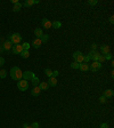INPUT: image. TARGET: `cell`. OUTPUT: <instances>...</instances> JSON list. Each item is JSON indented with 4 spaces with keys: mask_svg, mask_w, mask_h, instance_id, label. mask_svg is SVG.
<instances>
[{
    "mask_svg": "<svg viewBox=\"0 0 114 128\" xmlns=\"http://www.w3.org/2000/svg\"><path fill=\"white\" fill-rule=\"evenodd\" d=\"M34 4H39V0H26L24 4H22V6H24V7H31Z\"/></svg>",
    "mask_w": 114,
    "mask_h": 128,
    "instance_id": "8fae6325",
    "label": "cell"
},
{
    "mask_svg": "<svg viewBox=\"0 0 114 128\" xmlns=\"http://www.w3.org/2000/svg\"><path fill=\"white\" fill-rule=\"evenodd\" d=\"M31 126H32V128H39V127H40L38 122H33V124L31 125Z\"/></svg>",
    "mask_w": 114,
    "mask_h": 128,
    "instance_id": "836d02e7",
    "label": "cell"
},
{
    "mask_svg": "<svg viewBox=\"0 0 114 128\" xmlns=\"http://www.w3.org/2000/svg\"><path fill=\"white\" fill-rule=\"evenodd\" d=\"M58 74H59V72H58V71H53V75H51V77L56 78V77H57Z\"/></svg>",
    "mask_w": 114,
    "mask_h": 128,
    "instance_id": "d590c367",
    "label": "cell"
},
{
    "mask_svg": "<svg viewBox=\"0 0 114 128\" xmlns=\"http://www.w3.org/2000/svg\"><path fill=\"white\" fill-rule=\"evenodd\" d=\"M34 34H35V37L38 38V39H40V38L43 36V31H42V29H40V27H37V29L34 30Z\"/></svg>",
    "mask_w": 114,
    "mask_h": 128,
    "instance_id": "5bb4252c",
    "label": "cell"
},
{
    "mask_svg": "<svg viewBox=\"0 0 114 128\" xmlns=\"http://www.w3.org/2000/svg\"><path fill=\"white\" fill-rule=\"evenodd\" d=\"M99 69H102V64L99 62H92V63L89 65V70L92 72H97Z\"/></svg>",
    "mask_w": 114,
    "mask_h": 128,
    "instance_id": "5b68a950",
    "label": "cell"
},
{
    "mask_svg": "<svg viewBox=\"0 0 114 128\" xmlns=\"http://www.w3.org/2000/svg\"><path fill=\"white\" fill-rule=\"evenodd\" d=\"M9 73H10L11 79L16 80V81H19V80H22V78H23V72L18 66H14V68H11Z\"/></svg>",
    "mask_w": 114,
    "mask_h": 128,
    "instance_id": "6da1fadb",
    "label": "cell"
},
{
    "mask_svg": "<svg viewBox=\"0 0 114 128\" xmlns=\"http://www.w3.org/2000/svg\"><path fill=\"white\" fill-rule=\"evenodd\" d=\"M42 45V41L40 40V39H38V38H35V39H33V41H32V47H34V48H40Z\"/></svg>",
    "mask_w": 114,
    "mask_h": 128,
    "instance_id": "30bf717a",
    "label": "cell"
},
{
    "mask_svg": "<svg viewBox=\"0 0 114 128\" xmlns=\"http://www.w3.org/2000/svg\"><path fill=\"white\" fill-rule=\"evenodd\" d=\"M114 17H113V16H111V17H110V23H112V24H113V23H114Z\"/></svg>",
    "mask_w": 114,
    "mask_h": 128,
    "instance_id": "f35d334b",
    "label": "cell"
},
{
    "mask_svg": "<svg viewBox=\"0 0 114 128\" xmlns=\"http://www.w3.org/2000/svg\"><path fill=\"white\" fill-rule=\"evenodd\" d=\"M31 81H32V85H33V87L39 86V83H40V80H39L38 77H34V78H32V79H31Z\"/></svg>",
    "mask_w": 114,
    "mask_h": 128,
    "instance_id": "ffe728a7",
    "label": "cell"
},
{
    "mask_svg": "<svg viewBox=\"0 0 114 128\" xmlns=\"http://www.w3.org/2000/svg\"><path fill=\"white\" fill-rule=\"evenodd\" d=\"M100 128H108V125H107L106 122H104V124L100 125Z\"/></svg>",
    "mask_w": 114,
    "mask_h": 128,
    "instance_id": "8d00e7d4",
    "label": "cell"
},
{
    "mask_svg": "<svg viewBox=\"0 0 114 128\" xmlns=\"http://www.w3.org/2000/svg\"><path fill=\"white\" fill-rule=\"evenodd\" d=\"M45 73H46V75H47V77H51V75H53V71H51V70H50V69H46L45 70Z\"/></svg>",
    "mask_w": 114,
    "mask_h": 128,
    "instance_id": "d4e9b609",
    "label": "cell"
},
{
    "mask_svg": "<svg viewBox=\"0 0 114 128\" xmlns=\"http://www.w3.org/2000/svg\"><path fill=\"white\" fill-rule=\"evenodd\" d=\"M41 24H42V27H43V29H50V27H53V22H50L48 18H42Z\"/></svg>",
    "mask_w": 114,
    "mask_h": 128,
    "instance_id": "ba28073f",
    "label": "cell"
},
{
    "mask_svg": "<svg viewBox=\"0 0 114 128\" xmlns=\"http://www.w3.org/2000/svg\"><path fill=\"white\" fill-rule=\"evenodd\" d=\"M48 85L51 87H55L57 85V79L56 78H54V77H50L49 80H48Z\"/></svg>",
    "mask_w": 114,
    "mask_h": 128,
    "instance_id": "ac0fdd59",
    "label": "cell"
},
{
    "mask_svg": "<svg viewBox=\"0 0 114 128\" xmlns=\"http://www.w3.org/2000/svg\"><path fill=\"white\" fill-rule=\"evenodd\" d=\"M23 128H32V126H29V125H26V124H25Z\"/></svg>",
    "mask_w": 114,
    "mask_h": 128,
    "instance_id": "ab89813d",
    "label": "cell"
},
{
    "mask_svg": "<svg viewBox=\"0 0 114 128\" xmlns=\"http://www.w3.org/2000/svg\"><path fill=\"white\" fill-rule=\"evenodd\" d=\"M104 61H105V57H104V55H100V56H99V58H98V62L102 64Z\"/></svg>",
    "mask_w": 114,
    "mask_h": 128,
    "instance_id": "d6a6232c",
    "label": "cell"
},
{
    "mask_svg": "<svg viewBox=\"0 0 114 128\" xmlns=\"http://www.w3.org/2000/svg\"><path fill=\"white\" fill-rule=\"evenodd\" d=\"M6 75H7V71L6 70H0V79L1 78H6Z\"/></svg>",
    "mask_w": 114,
    "mask_h": 128,
    "instance_id": "484cf974",
    "label": "cell"
},
{
    "mask_svg": "<svg viewBox=\"0 0 114 128\" xmlns=\"http://www.w3.org/2000/svg\"><path fill=\"white\" fill-rule=\"evenodd\" d=\"M11 52H13V54H21L23 52L22 45H19V44H17V45H13V47H11Z\"/></svg>",
    "mask_w": 114,
    "mask_h": 128,
    "instance_id": "8992f818",
    "label": "cell"
},
{
    "mask_svg": "<svg viewBox=\"0 0 114 128\" xmlns=\"http://www.w3.org/2000/svg\"><path fill=\"white\" fill-rule=\"evenodd\" d=\"M79 66H80V64L76 63V62H73V63H71V68H72V69H79Z\"/></svg>",
    "mask_w": 114,
    "mask_h": 128,
    "instance_id": "83f0119b",
    "label": "cell"
},
{
    "mask_svg": "<svg viewBox=\"0 0 114 128\" xmlns=\"http://www.w3.org/2000/svg\"><path fill=\"white\" fill-rule=\"evenodd\" d=\"M98 4V1L97 0H89L88 1V5H90V6H95V5Z\"/></svg>",
    "mask_w": 114,
    "mask_h": 128,
    "instance_id": "f546056e",
    "label": "cell"
},
{
    "mask_svg": "<svg viewBox=\"0 0 114 128\" xmlns=\"http://www.w3.org/2000/svg\"><path fill=\"white\" fill-rule=\"evenodd\" d=\"M48 87H49V85H48V82H40L39 83V88L41 89V91H47L48 89Z\"/></svg>",
    "mask_w": 114,
    "mask_h": 128,
    "instance_id": "d6986e66",
    "label": "cell"
},
{
    "mask_svg": "<svg viewBox=\"0 0 114 128\" xmlns=\"http://www.w3.org/2000/svg\"><path fill=\"white\" fill-rule=\"evenodd\" d=\"M91 48H92V50H96V48H97V45H96V44H92V45H91Z\"/></svg>",
    "mask_w": 114,
    "mask_h": 128,
    "instance_id": "74e56055",
    "label": "cell"
},
{
    "mask_svg": "<svg viewBox=\"0 0 114 128\" xmlns=\"http://www.w3.org/2000/svg\"><path fill=\"white\" fill-rule=\"evenodd\" d=\"M113 95H114V91H112V89H106V91H104V95H103V96H104V97H106V98H108V97H112Z\"/></svg>",
    "mask_w": 114,
    "mask_h": 128,
    "instance_id": "e0dca14e",
    "label": "cell"
},
{
    "mask_svg": "<svg viewBox=\"0 0 114 128\" xmlns=\"http://www.w3.org/2000/svg\"><path fill=\"white\" fill-rule=\"evenodd\" d=\"M35 75H34V73L32 71H25V72H23V79L24 80H31L32 78H34Z\"/></svg>",
    "mask_w": 114,
    "mask_h": 128,
    "instance_id": "52a82bcc",
    "label": "cell"
},
{
    "mask_svg": "<svg viewBox=\"0 0 114 128\" xmlns=\"http://www.w3.org/2000/svg\"><path fill=\"white\" fill-rule=\"evenodd\" d=\"M90 58L94 62H98V58H99V56H100V54L98 53V52H96V50H91L90 53Z\"/></svg>",
    "mask_w": 114,
    "mask_h": 128,
    "instance_id": "9c48e42d",
    "label": "cell"
},
{
    "mask_svg": "<svg viewBox=\"0 0 114 128\" xmlns=\"http://www.w3.org/2000/svg\"><path fill=\"white\" fill-rule=\"evenodd\" d=\"M11 2L15 5V4H17V2H18V0H11Z\"/></svg>",
    "mask_w": 114,
    "mask_h": 128,
    "instance_id": "60d3db41",
    "label": "cell"
},
{
    "mask_svg": "<svg viewBox=\"0 0 114 128\" xmlns=\"http://www.w3.org/2000/svg\"><path fill=\"white\" fill-rule=\"evenodd\" d=\"M22 40V37H21V34L19 33H13L9 36V41L13 44V45H17L19 44Z\"/></svg>",
    "mask_w": 114,
    "mask_h": 128,
    "instance_id": "7a4b0ae2",
    "label": "cell"
},
{
    "mask_svg": "<svg viewBox=\"0 0 114 128\" xmlns=\"http://www.w3.org/2000/svg\"><path fill=\"white\" fill-rule=\"evenodd\" d=\"M17 87H18V89L19 91H27V88H29V82H27L26 80H19V81H17Z\"/></svg>",
    "mask_w": 114,
    "mask_h": 128,
    "instance_id": "3957f363",
    "label": "cell"
},
{
    "mask_svg": "<svg viewBox=\"0 0 114 128\" xmlns=\"http://www.w3.org/2000/svg\"><path fill=\"white\" fill-rule=\"evenodd\" d=\"M48 39H49V36H48V34H43V36L40 38V40H41L42 42H47L48 41Z\"/></svg>",
    "mask_w": 114,
    "mask_h": 128,
    "instance_id": "cb8c5ba5",
    "label": "cell"
},
{
    "mask_svg": "<svg viewBox=\"0 0 114 128\" xmlns=\"http://www.w3.org/2000/svg\"><path fill=\"white\" fill-rule=\"evenodd\" d=\"M73 58H74V62H76V63H83V54L81 53V52H75V53L72 55Z\"/></svg>",
    "mask_w": 114,
    "mask_h": 128,
    "instance_id": "277c9868",
    "label": "cell"
},
{
    "mask_svg": "<svg viewBox=\"0 0 114 128\" xmlns=\"http://www.w3.org/2000/svg\"><path fill=\"white\" fill-rule=\"evenodd\" d=\"M100 52H102V54L106 55V54L110 53V47H108L107 45H103V46H100Z\"/></svg>",
    "mask_w": 114,
    "mask_h": 128,
    "instance_id": "9a60e30c",
    "label": "cell"
},
{
    "mask_svg": "<svg viewBox=\"0 0 114 128\" xmlns=\"http://www.w3.org/2000/svg\"><path fill=\"white\" fill-rule=\"evenodd\" d=\"M106 101H107V98L104 97V96H100V97H99V102L103 103V104H104V103H106Z\"/></svg>",
    "mask_w": 114,
    "mask_h": 128,
    "instance_id": "4dcf8cb0",
    "label": "cell"
},
{
    "mask_svg": "<svg viewBox=\"0 0 114 128\" xmlns=\"http://www.w3.org/2000/svg\"><path fill=\"white\" fill-rule=\"evenodd\" d=\"M5 64V58L4 57H0V66H2Z\"/></svg>",
    "mask_w": 114,
    "mask_h": 128,
    "instance_id": "e575fe53",
    "label": "cell"
},
{
    "mask_svg": "<svg viewBox=\"0 0 114 128\" xmlns=\"http://www.w3.org/2000/svg\"><path fill=\"white\" fill-rule=\"evenodd\" d=\"M19 55H21V57H22V58H29V56H30V53H29V50H24V49H23V52L19 54Z\"/></svg>",
    "mask_w": 114,
    "mask_h": 128,
    "instance_id": "44dd1931",
    "label": "cell"
},
{
    "mask_svg": "<svg viewBox=\"0 0 114 128\" xmlns=\"http://www.w3.org/2000/svg\"><path fill=\"white\" fill-rule=\"evenodd\" d=\"M62 27V23L59 22V21H55V22H53V27L54 29H59V27Z\"/></svg>",
    "mask_w": 114,
    "mask_h": 128,
    "instance_id": "603a6c76",
    "label": "cell"
},
{
    "mask_svg": "<svg viewBox=\"0 0 114 128\" xmlns=\"http://www.w3.org/2000/svg\"><path fill=\"white\" fill-rule=\"evenodd\" d=\"M79 69L81 70V71H83V72L88 71V70H89V64L88 63H80Z\"/></svg>",
    "mask_w": 114,
    "mask_h": 128,
    "instance_id": "2e32d148",
    "label": "cell"
},
{
    "mask_svg": "<svg viewBox=\"0 0 114 128\" xmlns=\"http://www.w3.org/2000/svg\"><path fill=\"white\" fill-rule=\"evenodd\" d=\"M22 7H23L22 4H21V2H17V4L14 5V8H13V10H14V11H19Z\"/></svg>",
    "mask_w": 114,
    "mask_h": 128,
    "instance_id": "7402d4cb",
    "label": "cell"
},
{
    "mask_svg": "<svg viewBox=\"0 0 114 128\" xmlns=\"http://www.w3.org/2000/svg\"><path fill=\"white\" fill-rule=\"evenodd\" d=\"M22 47H23V49H24V50H29V48H30V44L24 42V44L22 45Z\"/></svg>",
    "mask_w": 114,
    "mask_h": 128,
    "instance_id": "f1b7e54d",
    "label": "cell"
},
{
    "mask_svg": "<svg viewBox=\"0 0 114 128\" xmlns=\"http://www.w3.org/2000/svg\"><path fill=\"white\" fill-rule=\"evenodd\" d=\"M104 57H105V60H112L113 58V56H112V54H106V55H104Z\"/></svg>",
    "mask_w": 114,
    "mask_h": 128,
    "instance_id": "1f68e13d",
    "label": "cell"
},
{
    "mask_svg": "<svg viewBox=\"0 0 114 128\" xmlns=\"http://www.w3.org/2000/svg\"><path fill=\"white\" fill-rule=\"evenodd\" d=\"M11 47H13V44H11L9 40H7V41L4 42V45H2V48H4V50H10Z\"/></svg>",
    "mask_w": 114,
    "mask_h": 128,
    "instance_id": "4fadbf2b",
    "label": "cell"
},
{
    "mask_svg": "<svg viewBox=\"0 0 114 128\" xmlns=\"http://www.w3.org/2000/svg\"><path fill=\"white\" fill-rule=\"evenodd\" d=\"M90 60H91V58H90V54H88V55L83 56V63H88Z\"/></svg>",
    "mask_w": 114,
    "mask_h": 128,
    "instance_id": "4316f807",
    "label": "cell"
},
{
    "mask_svg": "<svg viewBox=\"0 0 114 128\" xmlns=\"http://www.w3.org/2000/svg\"><path fill=\"white\" fill-rule=\"evenodd\" d=\"M2 50H4V48H2V47H0V53H1Z\"/></svg>",
    "mask_w": 114,
    "mask_h": 128,
    "instance_id": "b9f144b4",
    "label": "cell"
},
{
    "mask_svg": "<svg viewBox=\"0 0 114 128\" xmlns=\"http://www.w3.org/2000/svg\"><path fill=\"white\" fill-rule=\"evenodd\" d=\"M40 93H41V89L39 88V86H35V87H33V89L31 91V95L32 96H39Z\"/></svg>",
    "mask_w": 114,
    "mask_h": 128,
    "instance_id": "7c38bea8",
    "label": "cell"
}]
</instances>
